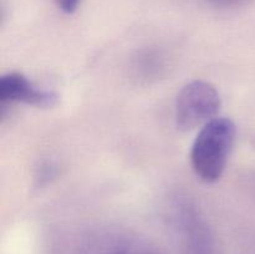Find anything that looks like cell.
Instances as JSON below:
<instances>
[{
  "label": "cell",
  "instance_id": "cell-4",
  "mask_svg": "<svg viewBox=\"0 0 255 254\" xmlns=\"http://www.w3.org/2000/svg\"><path fill=\"white\" fill-rule=\"evenodd\" d=\"M1 104H25L36 107H51L56 104L57 95L32 84L17 72H9L0 79Z\"/></svg>",
  "mask_w": 255,
  "mask_h": 254
},
{
  "label": "cell",
  "instance_id": "cell-3",
  "mask_svg": "<svg viewBox=\"0 0 255 254\" xmlns=\"http://www.w3.org/2000/svg\"><path fill=\"white\" fill-rule=\"evenodd\" d=\"M174 222L188 254H213V241L204 219L194 204L181 199L173 207Z\"/></svg>",
  "mask_w": 255,
  "mask_h": 254
},
{
  "label": "cell",
  "instance_id": "cell-5",
  "mask_svg": "<svg viewBox=\"0 0 255 254\" xmlns=\"http://www.w3.org/2000/svg\"><path fill=\"white\" fill-rule=\"evenodd\" d=\"M76 254H158L141 238L126 233H104L89 239Z\"/></svg>",
  "mask_w": 255,
  "mask_h": 254
},
{
  "label": "cell",
  "instance_id": "cell-2",
  "mask_svg": "<svg viewBox=\"0 0 255 254\" xmlns=\"http://www.w3.org/2000/svg\"><path fill=\"white\" fill-rule=\"evenodd\" d=\"M222 106L218 90L203 80H194L182 87L176 99L174 117L182 131L203 127L218 117Z\"/></svg>",
  "mask_w": 255,
  "mask_h": 254
},
{
  "label": "cell",
  "instance_id": "cell-6",
  "mask_svg": "<svg viewBox=\"0 0 255 254\" xmlns=\"http://www.w3.org/2000/svg\"><path fill=\"white\" fill-rule=\"evenodd\" d=\"M56 1L62 11L66 12V14H71L77 9L81 0H56Z\"/></svg>",
  "mask_w": 255,
  "mask_h": 254
},
{
  "label": "cell",
  "instance_id": "cell-1",
  "mask_svg": "<svg viewBox=\"0 0 255 254\" xmlns=\"http://www.w3.org/2000/svg\"><path fill=\"white\" fill-rule=\"evenodd\" d=\"M234 122L226 117H216L201 127L191 149L194 172L206 183H214L224 173L236 142Z\"/></svg>",
  "mask_w": 255,
  "mask_h": 254
},
{
  "label": "cell",
  "instance_id": "cell-7",
  "mask_svg": "<svg viewBox=\"0 0 255 254\" xmlns=\"http://www.w3.org/2000/svg\"><path fill=\"white\" fill-rule=\"evenodd\" d=\"M213 1H231V0H213Z\"/></svg>",
  "mask_w": 255,
  "mask_h": 254
}]
</instances>
